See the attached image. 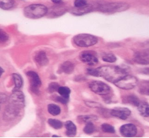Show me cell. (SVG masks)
<instances>
[{"label":"cell","instance_id":"6da1fadb","mask_svg":"<svg viewBox=\"0 0 149 138\" xmlns=\"http://www.w3.org/2000/svg\"><path fill=\"white\" fill-rule=\"evenodd\" d=\"M100 77H102L110 82L115 83L126 75L122 68L114 66H105L98 68Z\"/></svg>","mask_w":149,"mask_h":138},{"label":"cell","instance_id":"7a4b0ae2","mask_svg":"<svg viewBox=\"0 0 149 138\" xmlns=\"http://www.w3.org/2000/svg\"><path fill=\"white\" fill-rule=\"evenodd\" d=\"M48 12V8L42 4H31L24 10L25 17L29 19H39L44 17Z\"/></svg>","mask_w":149,"mask_h":138},{"label":"cell","instance_id":"3957f363","mask_svg":"<svg viewBox=\"0 0 149 138\" xmlns=\"http://www.w3.org/2000/svg\"><path fill=\"white\" fill-rule=\"evenodd\" d=\"M98 39L90 34H79L74 37V42L76 46L83 48L94 46L97 43Z\"/></svg>","mask_w":149,"mask_h":138},{"label":"cell","instance_id":"277c9868","mask_svg":"<svg viewBox=\"0 0 149 138\" xmlns=\"http://www.w3.org/2000/svg\"><path fill=\"white\" fill-rule=\"evenodd\" d=\"M128 3L124 2H113V3H107L105 4L101 5L99 7L101 11L103 12H113L124 11L129 8Z\"/></svg>","mask_w":149,"mask_h":138},{"label":"cell","instance_id":"5b68a950","mask_svg":"<svg viewBox=\"0 0 149 138\" xmlns=\"http://www.w3.org/2000/svg\"><path fill=\"white\" fill-rule=\"evenodd\" d=\"M138 80L134 76L126 75L120 79L119 81H116L114 84L118 88L123 90H130L134 88L137 85Z\"/></svg>","mask_w":149,"mask_h":138},{"label":"cell","instance_id":"8992f818","mask_svg":"<svg viewBox=\"0 0 149 138\" xmlns=\"http://www.w3.org/2000/svg\"><path fill=\"white\" fill-rule=\"evenodd\" d=\"M89 88L92 91L100 95H107L110 92V86L103 81H92L89 84Z\"/></svg>","mask_w":149,"mask_h":138},{"label":"cell","instance_id":"52a82bcc","mask_svg":"<svg viewBox=\"0 0 149 138\" xmlns=\"http://www.w3.org/2000/svg\"><path fill=\"white\" fill-rule=\"evenodd\" d=\"M26 75H28V77L30 79L31 90L33 92L38 93V91H39V88L40 87L42 84L41 79L40 78L39 75H38L36 72L32 71V70L27 72Z\"/></svg>","mask_w":149,"mask_h":138},{"label":"cell","instance_id":"ba28073f","mask_svg":"<svg viewBox=\"0 0 149 138\" xmlns=\"http://www.w3.org/2000/svg\"><path fill=\"white\" fill-rule=\"evenodd\" d=\"M81 60L90 66L97 64L98 63V58L96 55L95 52L92 51H83L80 55Z\"/></svg>","mask_w":149,"mask_h":138},{"label":"cell","instance_id":"9c48e42d","mask_svg":"<svg viewBox=\"0 0 149 138\" xmlns=\"http://www.w3.org/2000/svg\"><path fill=\"white\" fill-rule=\"evenodd\" d=\"M10 101L14 106L22 108L24 105V95L19 90H13V93L10 96Z\"/></svg>","mask_w":149,"mask_h":138},{"label":"cell","instance_id":"30bf717a","mask_svg":"<svg viewBox=\"0 0 149 138\" xmlns=\"http://www.w3.org/2000/svg\"><path fill=\"white\" fill-rule=\"evenodd\" d=\"M130 110L127 108H122V107H117L114 108L113 110H112L111 114L112 116L113 117H117L119 119H123V120H126L129 116L130 115Z\"/></svg>","mask_w":149,"mask_h":138},{"label":"cell","instance_id":"8fae6325","mask_svg":"<svg viewBox=\"0 0 149 138\" xmlns=\"http://www.w3.org/2000/svg\"><path fill=\"white\" fill-rule=\"evenodd\" d=\"M120 132L125 137H134L137 132V127L132 124H126L123 125L120 128Z\"/></svg>","mask_w":149,"mask_h":138},{"label":"cell","instance_id":"7c38bea8","mask_svg":"<svg viewBox=\"0 0 149 138\" xmlns=\"http://www.w3.org/2000/svg\"><path fill=\"white\" fill-rule=\"evenodd\" d=\"M133 60L135 63L141 65L149 64V52L146 51L136 52L134 54Z\"/></svg>","mask_w":149,"mask_h":138},{"label":"cell","instance_id":"4fadbf2b","mask_svg":"<svg viewBox=\"0 0 149 138\" xmlns=\"http://www.w3.org/2000/svg\"><path fill=\"white\" fill-rule=\"evenodd\" d=\"M35 61L38 65L41 66H45L48 64L49 59L47 58L46 52L45 51H40L37 52L35 56Z\"/></svg>","mask_w":149,"mask_h":138},{"label":"cell","instance_id":"5bb4252c","mask_svg":"<svg viewBox=\"0 0 149 138\" xmlns=\"http://www.w3.org/2000/svg\"><path fill=\"white\" fill-rule=\"evenodd\" d=\"M74 64L71 61H65L64 63H62L60 68L61 72H64L65 74H71L74 71Z\"/></svg>","mask_w":149,"mask_h":138},{"label":"cell","instance_id":"9a60e30c","mask_svg":"<svg viewBox=\"0 0 149 138\" xmlns=\"http://www.w3.org/2000/svg\"><path fill=\"white\" fill-rule=\"evenodd\" d=\"M65 128H66V135L69 137L75 136L76 134V126L72 121H67L65 123Z\"/></svg>","mask_w":149,"mask_h":138},{"label":"cell","instance_id":"2e32d148","mask_svg":"<svg viewBox=\"0 0 149 138\" xmlns=\"http://www.w3.org/2000/svg\"><path fill=\"white\" fill-rule=\"evenodd\" d=\"M138 107V110L139 111V113L143 117H149V104L148 103L143 101V102H140Z\"/></svg>","mask_w":149,"mask_h":138},{"label":"cell","instance_id":"e0dca14e","mask_svg":"<svg viewBox=\"0 0 149 138\" xmlns=\"http://www.w3.org/2000/svg\"><path fill=\"white\" fill-rule=\"evenodd\" d=\"M13 79L15 83V88L13 90H19L23 86V79L19 74L13 73Z\"/></svg>","mask_w":149,"mask_h":138},{"label":"cell","instance_id":"ac0fdd59","mask_svg":"<svg viewBox=\"0 0 149 138\" xmlns=\"http://www.w3.org/2000/svg\"><path fill=\"white\" fill-rule=\"evenodd\" d=\"M47 108H48V112H49L51 115H52L54 116L58 115L61 112V108H60L58 105L54 104H49Z\"/></svg>","mask_w":149,"mask_h":138},{"label":"cell","instance_id":"d6986e66","mask_svg":"<svg viewBox=\"0 0 149 138\" xmlns=\"http://www.w3.org/2000/svg\"><path fill=\"white\" fill-rule=\"evenodd\" d=\"M92 10V8L90 6H85L84 7H82V8H76L74 10H72V12L74 14H76V15H81V14H84L85 13H88V12H90Z\"/></svg>","mask_w":149,"mask_h":138},{"label":"cell","instance_id":"ffe728a7","mask_svg":"<svg viewBox=\"0 0 149 138\" xmlns=\"http://www.w3.org/2000/svg\"><path fill=\"white\" fill-rule=\"evenodd\" d=\"M139 91L141 95L149 96V81H144L141 83Z\"/></svg>","mask_w":149,"mask_h":138},{"label":"cell","instance_id":"44dd1931","mask_svg":"<svg viewBox=\"0 0 149 138\" xmlns=\"http://www.w3.org/2000/svg\"><path fill=\"white\" fill-rule=\"evenodd\" d=\"M14 6L13 0H0V8L3 10H9Z\"/></svg>","mask_w":149,"mask_h":138},{"label":"cell","instance_id":"7402d4cb","mask_svg":"<svg viewBox=\"0 0 149 138\" xmlns=\"http://www.w3.org/2000/svg\"><path fill=\"white\" fill-rule=\"evenodd\" d=\"M48 124H49L52 128H55V129H60V128H61L63 126V124L62 123V121L55 119H49Z\"/></svg>","mask_w":149,"mask_h":138},{"label":"cell","instance_id":"603a6c76","mask_svg":"<svg viewBox=\"0 0 149 138\" xmlns=\"http://www.w3.org/2000/svg\"><path fill=\"white\" fill-rule=\"evenodd\" d=\"M126 100L129 104H130L133 105V106H139V104L141 102L139 98H138L137 96L133 95L128 96L126 98Z\"/></svg>","mask_w":149,"mask_h":138},{"label":"cell","instance_id":"cb8c5ba5","mask_svg":"<svg viewBox=\"0 0 149 138\" xmlns=\"http://www.w3.org/2000/svg\"><path fill=\"white\" fill-rule=\"evenodd\" d=\"M102 59L105 62L114 63L117 61V57L112 53H107L103 56Z\"/></svg>","mask_w":149,"mask_h":138},{"label":"cell","instance_id":"d4e9b609","mask_svg":"<svg viewBox=\"0 0 149 138\" xmlns=\"http://www.w3.org/2000/svg\"><path fill=\"white\" fill-rule=\"evenodd\" d=\"M79 119L82 121L88 123V122H92V121L97 120L98 117L95 115H82V116H79Z\"/></svg>","mask_w":149,"mask_h":138},{"label":"cell","instance_id":"484cf974","mask_svg":"<svg viewBox=\"0 0 149 138\" xmlns=\"http://www.w3.org/2000/svg\"><path fill=\"white\" fill-rule=\"evenodd\" d=\"M83 130H84L85 133L90 135V134L93 133L95 131V126H94V125L92 122H88L84 127Z\"/></svg>","mask_w":149,"mask_h":138},{"label":"cell","instance_id":"4316f807","mask_svg":"<svg viewBox=\"0 0 149 138\" xmlns=\"http://www.w3.org/2000/svg\"><path fill=\"white\" fill-rule=\"evenodd\" d=\"M58 92L61 95L63 96H70L71 90L69 88L65 86H60L58 89Z\"/></svg>","mask_w":149,"mask_h":138},{"label":"cell","instance_id":"83f0119b","mask_svg":"<svg viewBox=\"0 0 149 138\" xmlns=\"http://www.w3.org/2000/svg\"><path fill=\"white\" fill-rule=\"evenodd\" d=\"M103 131L105 132H109V133H114L115 132V129L112 125L108 124H103L101 126Z\"/></svg>","mask_w":149,"mask_h":138},{"label":"cell","instance_id":"f1b7e54d","mask_svg":"<svg viewBox=\"0 0 149 138\" xmlns=\"http://www.w3.org/2000/svg\"><path fill=\"white\" fill-rule=\"evenodd\" d=\"M88 5L86 0H75L74 1V6L75 8H82Z\"/></svg>","mask_w":149,"mask_h":138},{"label":"cell","instance_id":"f546056e","mask_svg":"<svg viewBox=\"0 0 149 138\" xmlns=\"http://www.w3.org/2000/svg\"><path fill=\"white\" fill-rule=\"evenodd\" d=\"M8 34L4 30L0 29V42H5L8 41Z\"/></svg>","mask_w":149,"mask_h":138},{"label":"cell","instance_id":"4dcf8cb0","mask_svg":"<svg viewBox=\"0 0 149 138\" xmlns=\"http://www.w3.org/2000/svg\"><path fill=\"white\" fill-rule=\"evenodd\" d=\"M60 87L59 84L58 83L56 82H52L49 85V91L50 92H54L55 91H58V89Z\"/></svg>","mask_w":149,"mask_h":138},{"label":"cell","instance_id":"1f68e13d","mask_svg":"<svg viewBox=\"0 0 149 138\" xmlns=\"http://www.w3.org/2000/svg\"><path fill=\"white\" fill-rule=\"evenodd\" d=\"M87 72H88L89 75L94 76V77H100L98 68H88L87 70Z\"/></svg>","mask_w":149,"mask_h":138},{"label":"cell","instance_id":"d6a6232c","mask_svg":"<svg viewBox=\"0 0 149 138\" xmlns=\"http://www.w3.org/2000/svg\"><path fill=\"white\" fill-rule=\"evenodd\" d=\"M56 101H58L60 103L63 104H65L69 101V96H63L61 95L59 97H57L56 98Z\"/></svg>","mask_w":149,"mask_h":138},{"label":"cell","instance_id":"836d02e7","mask_svg":"<svg viewBox=\"0 0 149 138\" xmlns=\"http://www.w3.org/2000/svg\"><path fill=\"white\" fill-rule=\"evenodd\" d=\"M86 104L88 105V106L92 107V108H95L97 106H100V105L97 102H94V101H88L86 102Z\"/></svg>","mask_w":149,"mask_h":138},{"label":"cell","instance_id":"e575fe53","mask_svg":"<svg viewBox=\"0 0 149 138\" xmlns=\"http://www.w3.org/2000/svg\"><path fill=\"white\" fill-rule=\"evenodd\" d=\"M52 1L54 3H63L62 0H52Z\"/></svg>","mask_w":149,"mask_h":138},{"label":"cell","instance_id":"d590c367","mask_svg":"<svg viewBox=\"0 0 149 138\" xmlns=\"http://www.w3.org/2000/svg\"><path fill=\"white\" fill-rule=\"evenodd\" d=\"M143 72L145 74H148L149 75V68H144L143 70Z\"/></svg>","mask_w":149,"mask_h":138},{"label":"cell","instance_id":"8d00e7d4","mask_svg":"<svg viewBox=\"0 0 149 138\" xmlns=\"http://www.w3.org/2000/svg\"><path fill=\"white\" fill-rule=\"evenodd\" d=\"M3 72H4L3 69L1 68V67H0V77H1V76L2 75V74L3 73Z\"/></svg>","mask_w":149,"mask_h":138}]
</instances>
